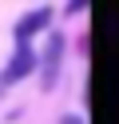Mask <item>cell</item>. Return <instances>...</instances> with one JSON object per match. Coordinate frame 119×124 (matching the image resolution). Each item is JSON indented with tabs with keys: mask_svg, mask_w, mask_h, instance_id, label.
<instances>
[{
	"mask_svg": "<svg viewBox=\"0 0 119 124\" xmlns=\"http://www.w3.org/2000/svg\"><path fill=\"white\" fill-rule=\"evenodd\" d=\"M32 68H36V52H32V44H28V40H20V48H16V56L8 60L4 76H0V84H16V80H24Z\"/></svg>",
	"mask_w": 119,
	"mask_h": 124,
	"instance_id": "6da1fadb",
	"label": "cell"
},
{
	"mask_svg": "<svg viewBox=\"0 0 119 124\" xmlns=\"http://www.w3.org/2000/svg\"><path fill=\"white\" fill-rule=\"evenodd\" d=\"M48 20H52V8H36V12H28V16L16 24V40H32L40 28H48Z\"/></svg>",
	"mask_w": 119,
	"mask_h": 124,
	"instance_id": "7a4b0ae2",
	"label": "cell"
},
{
	"mask_svg": "<svg viewBox=\"0 0 119 124\" xmlns=\"http://www.w3.org/2000/svg\"><path fill=\"white\" fill-rule=\"evenodd\" d=\"M60 56H63V36L56 32L52 40H48V52H44V88H52V84H56V68H60Z\"/></svg>",
	"mask_w": 119,
	"mask_h": 124,
	"instance_id": "3957f363",
	"label": "cell"
},
{
	"mask_svg": "<svg viewBox=\"0 0 119 124\" xmlns=\"http://www.w3.org/2000/svg\"><path fill=\"white\" fill-rule=\"evenodd\" d=\"M87 8V0H68V12H83Z\"/></svg>",
	"mask_w": 119,
	"mask_h": 124,
	"instance_id": "277c9868",
	"label": "cell"
},
{
	"mask_svg": "<svg viewBox=\"0 0 119 124\" xmlns=\"http://www.w3.org/2000/svg\"><path fill=\"white\" fill-rule=\"evenodd\" d=\"M60 124H83V120H79V116H63Z\"/></svg>",
	"mask_w": 119,
	"mask_h": 124,
	"instance_id": "5b68a950",
	"label": "cell"
}]
</instances>
